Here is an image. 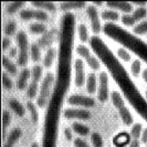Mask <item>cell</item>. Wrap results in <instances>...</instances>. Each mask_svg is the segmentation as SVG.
I'll return each instance as SVG.
<instances>
[{
    "instance_id": "obj_28",
    "label": "cell",
    "mask_w": 147,
    "mask_h": 147,
    "mask_svg": "<svg viewBox=\"0 0 147 147\" xmlns=\"http://www.w3.org/2000/svg\"><path fill=\"white\" fill-rule=\"evenodd\" d=\"M30 58L32 62L38 63L41 59V51L37 44H32L30 46Z\"/></svg>"
},
{
    "instance_id": "obj_43",
    "label": "cell",
    "mask_w": 147,
    "mask_h": 147,
    "mask_svg": "<svg viewBox=\"0 0 147 147\" xmlns=\"http://www.w3.org/2000/svg\"><path fill=\"white\" fill-rule=\"evenodd\" d=\"M73 144H74L75 147H91L87 142L80 138H76L73 142Z\"/></svg>"
},
{
    "instance_id": "obj_14",
    "label": "cell",
    "mask_w": 147,
    "mask_h": 147,
    "mask_svg": "<svg viewBox=\"0 0 147 147\" xmlns=\"http://www.w3.org/2000/svg\"><path fill=\"white\" fill-rule=\"evenodd\" d=\"M106 5L112 10H118L125 14H129L133 10V4L128 2H108Z\"/></svg>"
},
{
    "instance_id": "obj_48",
    "label": "cell",
    "mask_w": 147,
    "mask_h": 147,
    "mask_svg": "<svg viewBox=\"0 0 147 147\" xmlns=\"http://www.w3.org/2000/svg\"><path fill=\"white\" fill-rule=\"evenodd\" d=\"M128 147H140V142L138 140L132 139L131 141L130 142Z\"/></svg>"
},
{
    "instance_id": "obj_31",
    "label": "cell",
    "mask_w": 147,
    "mask_h": 147,
    "mask_svg": "<svg viewBox=\"0 0 147 147\" xmlns=\"http://www.w3.org/2000/svg\"><path fill=\"white\" fill-rule=\"evenodd\" d=\"M39 83L36 81H32L27 90V96L30 100H33L38 96L39 94Z\"/></svg>"
},
{
    "instance_id": "obj_44",
    "label": "cell",
    "mask_w": 147,
    "mask_h": 147,
    "mask_svg": "<svg viewBox=\"0 0 147 147\" xmlns=\"http://www.w3.org/2000/svg\"><path fill=\"white\" fill-rule=\"evenodd\" d=\"M10 45H11V41L9 37H4L2 40V49L3 51H6L8 48H10Z\"/></svg>"
},
{
    "instance_id": "obj_53",
    "label": "cell",
    "mask_w": 147,
    "mask_h": 147,
    "mask_svg": "<svg viewBox=\"0 0 147 147\" xmlns=\"http://www.w3.org/2000/svg\"><path fill=\"white\" fill-rule=\"evenodd\" d=\"M145 95H146V97L147 98V90H146V92H145Z\"/></svg>"
},
{
    "instance_id": "obj_35",
    "label": "cell",
    "mask_w": 147,
    "mask_h": 147,
    "mask_svg": "<svg viewBox=\"0 0 147 147\" xmlns=\"http://www.w3.org/2000/svg\"><path fill=\"white\" fill-rule=\"evenodd\" d=\"M76 53L80 55V56H81L82 58H84L85 61L87 60L92 55V54L90 53V51L89 48L86 47L85 45L83 44H80L78 45L76 48Z\"/></svg>"
},
{
    "instance_id": "obj_20",
    "label": "cell",
    "mask_w": 147,
    "mask_h": 147,
    "mask_svg": "<svg viewBox=\"0 0 147 147\" xmlns=\"http://www.w3.org/2000/svg\"><path fill=\"white\" fill-rule=\"evenodd\" d=\"M9 108L12 109V111L15 113L17 116L22 117L25 114V108L19 101L16 99H10L9 101Z\"/></svg>"
},
{
    "instance_id": "obj_11",
    "label": "cell",
    "mask_w": 147,
    "mask_h": 147,
    "mask_svg": "<svg viewBox=\"0 0 147 147\" xmlns=\"http://www.w3.org/2000/svg\"><path fill=\"white\" fill-rule=\"evenodd\" d=\"M87 14L90 21V26L94 33L98 34L102 30V25L96 6L90 5L87 7Z\"/></svg>"
},
{
    "instance_id": "obj_34",
    "label": "cell",
    "mask_w": 147,
    "mask_h": 147,
    "mask_svg": "<svg viewBox=\"0 0 147 147\" xmlns=\"http://www.w3.org/2000/svg\"><path fill=\"white\" fill-rule=\"evenodd\" d=\"M142 131H143L142 130V125L141 123H135L132 126L131 129V132H130L132 139L138 140L139 138H141Z\"/></svg>"
},
{
    "instance_id": "obj_24",
    "label": "cell",
    "mask_w": 147,
    "mask_h": 147,
    "mask_svg": "<svg viewBox=\"0 0 147 147\" xmlns=\"http://www.w3.org/2000/svg\"><path fill=\"white\" fill-rule=\"evenodd\" d=\"M72 130L80 136H87L90 133V128L84 123L74 122L72 124Z\"/></svg>"
},
{
    "instance_id": "obj_10",
    "label": "cell",
    "mask_w": 147,
    "mask_h": 147,
    "mask_svg": "<svg viewBox=\"0 0 147 147\" xmlns=\"http://www.w3.org/2000/svg\"><path fill=\"white\" fill-rule=\"evenodd\" d=\"M20 18L24 21L36 19L38 21H44L47 20L48 14L46 11L39 9H24L20 12Z\"/></svg>"
},
{
    "instance_id": "obj_40",
    "label": "cell",
    "mask_w": 147,
    "mask_h": 147,
    "mask_svg": "<svg viewBox=\"0 0 147 147\" xmlns=\"http://www.w3.org/2000/svg\"><path fill=\"white\" fill-rule=\"evenodd\" d=\"M16 31H17V23L15 21H10L6 23L5 25V29H4V32L6 36H10L14 35Z\"/></svg>"
},
{
    "instance_id": "obj_42",
    "label": "cell",
    "mask_w": 147,
    "mask_h": 147,
    "mask_svg": "<svg viewBox=\"0 0 147 147\" xmlns=\"http://www.w3.org/2000/svg\"><path fill=\"white\" fill-rule=\"evenodd\" d=\"M2 83H3V86L6 90H9L12 89L13 81L7 73L3 72V74H2Z\"/></svg>"
},
{
    "instance_id": "obj_1",
    "label": "cell",
    "mask_w": 147,
    "mask_h": 147,
    "mask_svg": "<svg viewBox=\"0 0 147 147\" xmlns=\"http://www.w3.org/2000/svg\"><path fill=\"white\" fill-rule=\"evenodd\" d=\"M74 29V15L71 13H66L61 22L57 77L55 78L51 98L47 106L42 147H57L61 111L71 81Z\"/></svg>"
},
{
    "instance_id": "obj_38",
    "label": "cell",
    "mask_w": 147,
    "mask_h": 147,
    "mask_svg": "<svg viewBox=\"0 0 147 147\" xmlns=\"http://www.w3.org/2000/svg\"><path fill=\"white\" fill-rule=\"evenodd\" d=\"M132 32L137 35H143L147 33V21H143L139 24L136 25L133 28Z\"/></svg>"
},
{
    "instance_id": "obj_15",
    "label": "cell",
    "mask_w": 147,
    "mask_h": 147,
    "mask_svg": "<svg viewBox=\"0 0 147 147\" xmlns=\"http://www.w3.org/2000/svg\"><path fill=\"white\" fill-rule=\"evenodd\" d=\"M22 135V131L19 127H15L9 132L8 136L6 137L5 143L3 147H13V146L18 142L19 138Z\"/></svg>"
},
{
    "instance_id": "obj_29",
    "label": "cell",
    "mask_w": 147,
    "mask_h": 147,
    "mask_svg": "<svg viewBox=\"0 0 147 147\" xmlns=\"http://www.w3.org/2000/svg\"><path fill=\"white\" fill-rule=\"evenodd\" d=\"M110 96H111L112 103H113V105H114V107L117 109H118L120 107H122L123 105H125V103H124L123 97H122L121 94L119 92L113 91Z\"/></svg>"
},
{
    "instance_id": "obj_30",
    "label": "cell",
    "mask_w": 147,
    "mask_h": 147,
    "mask_svg": "<svg viewBox=\"0 0 147 147\" xmlns=\"http://www.w3.org/2000/svg\"><path fill=\"white\" fill-rule=\"evenodd\" d=\"M29 31L32 34H43L47 31V26L41 22H35L30 25Z\"/></svg>"
},
{
    "instance_id": "obj_33",
    "label": "cell",
    "mask_w": 147,
    "mask_h": 147,
    "mask_svg": "<svg viewBox=\"0 0 147 147\" xmlns=\"http://www.w3.org/2000/svg\"><path fill=\"white\" fill-rule=\"evenodd\" d=\"M25 5L24 2H12L7 4L6 7V12L9 14H13L14 13L18 12L19 10H21Z\"/></svg>"
},
{
    "instance_id": "obj_26",
    "label": "cell",
    "mask_w": 147,
    "mask_h": 147,
    "mask_svg": "<svg viewBox=\"0 0 147 147\" xmlns=\"http://www.w3.org/2000/svg\"><path fill=\"white\" fill-rule=\"evenodd\" d=\"M101 17L103 20L109 21V23H113L114 21H118L120 15H119V13L117 12L114 10H105L102 12Z\"/></svg>"
},
{
    "instance_id": "obj_18",
    "label": "cell",
    "mask_w": 147,
    "mask_h": 147,
    "mask_svg": "<svg viewBox=\"0 0 147 147\" xmlns=\"http://www.w3.org/2000/svg\"><path fill=\"white\" fill-rule=\"evenodd\" d=\"M117 111L119 112V115H120L123 123L125 125L127 126L131 125L134 122V119H133V116H132L130 110L126 107V105H123L122 107L119 108L117 109Z\"/></svg>"
},
{
    "instance_id": "obj_3",
    "label": "cell",
    "mask_w": 147,
    "mask_h": 147,
    "mask_svg": "<svg viewBox=\"0 0 147 147\" xmlns=\"http://www.w3.org/2000/svg\"><path fill=\"white\" fill-rule=\"evenodd\" d=\"M103 30L105 35L120 44L124 45L147 63L146 43L114 23L105 24Z\"/></svg>"
},
{
    "instance_id": "obj_16",
    "label": "cell",
    "mask_w": 147,
    "mask_h": 147,
    "mask_svg": "<svg viewBox=\"0 0 147 147\" xmlns=\"http://www.w3.org/2000/svg\"><path fill=\"white\" fill-rule=\"evenodd\" d=\"M98 85V81L97 79V76L94 73H90L86 79V90L89 94L93 95L96 93Z\"/></svg>"
},
{
    "instance_id": "obj_25",
    "label": "cell",
    "mask_w": 147,
    "mask_h": 147,
    "mask_svg": "<svg viewBox=\"0 0 147 147\" xmlns=\"http://www.w3.org/2000/svg\"><path fill=\"white\" fill-rule=\"evenodd\" d=\"M32 5L36 7V9L42 10L43 11L47 10L51 12H54L57 9L55 4L52 2H32Z\"/></svg>"
},
{
    "instance_id": "obj_46",
    "label": "cell",
    "mask_w": 147,
    "mask_h": 147,
    "mask_svg": "<svg viewBox=\"0 0 147 147\" xmlns=\"http://www.w3.org/2000/svg\"><path fill=\"white\" fill-rule=\"evenodd\" d=\"M9 58H15L17 55H18V48L16 47H11L9 49V52H8Z\"/></svg>"
},
{
    "instance_id": "obj_39",
    "label": "cell",
    "mask_w": 147,
    "mask_h": 147,
    "mask_svg": "<svg viewBox=\"0 0 147 147\" xmlns=\"http://www.w3.org/2000/svg\"><path fill=\"white\" fill-rule=\"evenodd\" d=\"M141 69L142 65L141 62L138 59H135L132 62L131 65V72L132 75L137 78L139 76V75L141 74Z\"/></svg>"
},
{
    "instance_id": "obj_8",
    "label": "cell",
    "mask_w": 147,
    "mask_h": 147,
    "mask_svg": "<svg viewBox=\"0 0 147 147\" xmlns=\"http://www.w3.org/2000/svg\"><path fill=\"white\" fill-rule=\"evenodd\" d=\"M66 101L70 105L84 107V108H91L95 104V101L92 97L81 95V94L70 95L67 97Z\"/></svg>"
},
{
    "instance_id": "obj_21",
    "label": "cell",
    "mask_w": 147,
    "mask_h": 147,
    "mask_svg": "<svg viewBox=\"0 0 147 147\" xmlns=\"http://www.w3.org/2000/svg\"><path fill=\"white\" fill-rule=\"evenodd\" d=\"M86 6L84 2H62L60 3V9L63 11H69L71 10L82 9Z\"/></svg>"
},
{
    "instance_id": "obj_36",
    "label": "cell",
    "mask_w": 147,
    "mask_h": 147,
    "mask_svg": "<svg viewBox=\"0 0 147 147\" xmlns=\"http://www.w3.org/2000/svg\"><path fill=\"white\" fill-rule=\"evenodd\" d=\"M78 35L79 38L82 42H87L89 40V34L87 26L84 24H80L78 25Z\"/></svg>"
},
{
    "instance_id": "obj_51",
    "label": "cell",
    "mask_w": 147,
    "mask_h": 147,
    "mask_svg": "<svg viewBox=\"0 0 147 147\" xmlns=\"http://www.w3.org/2000/svg\"><path fill=\"white\" fill-rule=\"evenodd\" d=\"M94 5H95V6H101L103 5V2H94Z\"/></svg>"
},
{
    "instance_id": "obj_9",
    "label": "cell",
    "mask_w": 147,
    "mask_h": 147,
    "mask_svg": "<svg viewBox=\"0 0 147 147\" xmlns=\"http://www.w3.org/2000/svg\"><path fill=\"white\" fill-rule=\"evenodd\" d=\"M64 117L67 120H87L91 116V113L84 108H67L64 110Z\"/></svg>"
},
{
    "instance_id": "obj_45",
    "label": "cell",
    "mask_w": 147,
    "mask_h": 147,
    "mask_svg": "<svg viewBox=\"0 0 147 147\" xmlns=\"http://www.w3.org/2000/svg\"><path fill=\"white\" fill-rule=\"evenodd\" d=\"M64 135L65 138H66L67 141H72V129H70L69 127H66L65 129L64 130Z\"/></svg>"
},
{
    "instance_id": "obj_19",
    "label": "cell",
    "mask_w": 147,
    "mask_h": 147,
    "mask_svg": "<svg viewBox=\"0 0 147 147\" xmlns=\"http://www.w3.org/2000/svg\"><path fill=\"white\" fill-rule=\"evenodd\" d=\"M11 123V115L9 111L4 110L2 114V139L6 141V129Z\"/></svg>"
},
{
    "instance_id": "obj_2",
    "label": "cell",
    "mask_w": 147,
    "mask_h": 147,
    "mask_svg": "<svg viewBox=\"0 0 147 147\" xmlns=\"http://www.w3.org/2000/svg\"><path fill=\"white\" fill-rule=\"evenodd\" d=\"M90 44L98 57L108 69L132 108H135L136 112L147 122V101L130 78L126 69L100 37L92 36L90 40Z\"/></svg>"
},
{
    "instance_id": "obj_13",
    "label": "cell",
    "mask_w": 147,
    "mask_h": 147,
    "mask_svg": "<svg viewBox=\"0 0 147 147\" xmlns=\"http://www.w3.org/2000/svg\"><path fill=\"white\" fill-rule=\"evenodd\" d=\"M59 37V32L56 29H51L43 33L42 36L38 40L37 44L40 48H49L53 43Z\"/></svg>"
},
{
    "instance_id": "obj_7",
    "label": "cell",
    "mask_w": 147,
    "mask_h": 147,
    "mask_svg": "<svg viewBox=\"0 0 147 147\" xmlns=\"http://www.w3.org/2000/svg\"><path fill=\"white\" fill-rule=\"evenodd\" d=\"M97 96L100 102H105L109 98V76L107 73L102 71L98 77V85Z\"/></svg>"
},
{
    "instance_id": "obj_23",
    "label": "cell",
    "mask_w": 147,
    "mask_h": 147,
    "mask_svg": "<svg viewBox=\"0 0 147 147\" xmlns=\"http://www.w3.org/2000/svg\"><path fill=\"white\" fill-rule=\"evenodd\" d=\"M57 56V51L54 48H50L47 49L43 58V65L47 68H50L54 63L55 58Z\"/></svg>"
},
{
    "instance_id": "obj_41",
    "label": "cell",
    "mask_w": 147,
    "mask_h": 147,
    "mask_svg": "<svg viewBox=\"0 0 147 147\" xmlns=\"http://www.w3.org/2000/svg\"><path fill=\"white\" fill-rule=\"evenodd\" d=\"M117 55H118V57L120 58V59L123 60L124 62H129L131 59V56L130 55L129 51H127L126 48H123V47L118 48V50H117Z\"/></svg>"
},
{
    "instance_id": "obj_47",
    "label": "cell",
    "mask_w": 147,
    "mask_h": 147,
    "mask_svg": "<svg viewBox=\"0 0 147 147\" xmlns=\"http://www.w3.org/2000/svg\"><path fill=\"white\" fill-rule=\"evenodd\" d=\"M141 141L143 144H147V127H146L142 133Z\"/></svg>"
},
{
    "instance_id": "obj_4",
    "label": "cell",
    "mask_w": 147,
    "mask_h": 147,
    "mask_svg": "<svg viewBox=\"0 0 147 147\" xmlns=\"http://www.w3.org/2000/svg\"><path fill=\"white\" fill-rule=\"evenodd\" d=\"M54 81L55 77L54 74L51 72L47 73L42 79L39 94L36 99V104L39 108H45L48 105L54 87Z\"/></svg>"
},
{
    "instance_id": "obj_12",
    "label": "cell",
    "mask_w": 147,
    "mask_h": 147,
    "mask_svg": "<svg viewBox=\"0 0 147 147\" xmlns=\"http://www.w3.org/2000/svg\"><path fill=\"white\" fill-rule=\"evenodd\" d=\"M75 68V85L77 87H82L86 83L85 76V66L81 59H76L74 63Z\"/></svg>"
},
{
    "instance_id": "obj_22",
    "label": "cell",
    "mask_w": 147,
    "mask_h": 147,
    "mask_svg": "<svg viewBox=\"0 0 147 147\" xmlns=\"http://www.w3.org/2000/svg\"><path fill=\"white\" fill-rule=\"evenodd\" d=\"M2 64H3V68L6 70L7 73H9L11 75H15L17 74V71H18L17 66L9 57H7L6 55H3Z\"/></svg>"
},
{
    "instance_id": "obj_54",
    "label": "cell",
    "mask_w": 147,
    "mask_h": 147,
    "mask_svg": "<svg viewBox=\"0 0 147 147\" xmlns=\"http://www.w3.org/2000/svg\"><path fill=\"white\" fill-rule=\"evenodd\" d=\"M146 147H147V146H146Z\"/></svg>"
},
{
    "instance_id": "obj_32",
    "label": "cell",
    "mask_w": 147,
    "mask_h": 147,
    "mask_svg": "<svg viewBox=\"0 0 147 147\" xmlns=\"http://www.w3.org/2000/svg\"><path fill=\"white\" fill-rule=\"evenodd\" d=\"M42 67L40 65H36L31 69V78L32 81L38 82L41 80L42 76Z\"/></svg>"
},
{
    "instance_id": "obj_52",
    "label": "cell",
    "mask_w": 147,
    "mask_h": 147,
    "mask_svg": "<svg viewBox=\"0 0 147 147\" xmlns=\"http://www.w3.org/2000/svg\"><path fill=\"white\" fill-rule=\"evenodd\" d=\"M31 147H40L39 145L37 143V142H32V145H31Z\"/></svg>"
},
{
    "instance_id": "obj_6",
    "label": "cell",
    "mask_w": 147,
    "mask_h": 147,
    "mask_svg": "<svg viewBox=\"0 0 147 147\" xmlns=\"http://www.w3.org/2000/svg\"><path fill=\"white\" fill-rule=\"evenodd\" d=\"M147 15V10L145 7H138L132 14H124L121 16V21L126 26H133L135 23L144 19Z\"/></svg>"
},
{
    "instance_id": "obj_17",
    "label": "cell",
    "mask_w": 147,
    "mask_h": 147,
    "mask_svg": "<svg viewBox=\"0 0 147 147\" xmlns=\"http://www.w3.org/2000/svg\"><path fill=\"white\" fill-rule=\"evenodd\" d=\"M31 78V70L24 68L21 71L19 77H18L17 86L20 90H24L27 87L28 81Z\"/></svg>"
},
{
    "instance_id": "obj_27",
    "label": "cell",
    "mask_w": 147,
    "mask_h": 147,
    "mask_svg": "<svg viewBox=\"0 0 147 147\" xmlns=\"http://www.w3.org/2000/svg\"><path fill=\"white\" fill-rule=\"evenodd\" d=\"M26 106H27L28 110L29 111V113H30L32 122L34 124H36L39 121V112H38V110L36 108V106L32 101H28Z\"/></svg>"
},
{
    "instance_id": "obj_37",
    "label": "cell",
    "mask_w": 147,
    "mask_h": 147,
    "mask_svg": "<svg viewBox=\"0 0 147 147\" xmlns=\"http://www.w3.org/2000/svg\"><path fill=\"white\" fill-rule=\"evenodd\" d=\"M90 141L93 147H103L104 146V141L103 138L98 133L94 132L90 135Z\"/></svg>"
},
{
    "instance_id": "obj_50",
    "label": "cell",
    "mask_w": 147,
    "mask_h": 147,
    "mask_svg": "<svg viewBox=\"0 0 147 147\" xmlns=\"http://www.w3.org/2000/svg\"><path fill=\"white\" fill-rule=\"evenodd\" d=\"M142 77L143 78V80L147 83V69H145L142 71Z\"/></svg>"
},
{
    "instance_id": "obj_49",
    "label": "cell",
    "mask_w": 147,
    "mask_h": 147,
    "mask_svg": "<svg viewBox=\"0 0 147 147\" xmlns=\"http://www.w3.org/2000/svg\"><path fill=\"white\" fill-rule=\"evenodd\" d=\"M132 4L138 6V7H145L146 5V2H134V3H132Z\"/></svg>"
},
{
    "instance_id": "obj_5",
    "label": "cell",
    "mask_w": 147,
    "mask_h": 147,
    "mask_svg": "<svg viewBox=\"0 0 147 147\" xmlns=\"http://www.w3.org/2000/svg\"><path fill=\"white\" fill-rule=\"evenodd\" d=\"M16 41L18 44V55L17 63L20 66L27 65L30 58V46L29 40L26 33L21 31L16 36Z\"/></svg>"
}]
</instances>
